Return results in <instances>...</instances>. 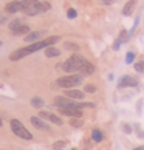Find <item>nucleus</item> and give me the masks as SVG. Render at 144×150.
Instances as JSON below:
<instances>
[{"label": "nucleus", "mask_w": 144, "mask_h": 150, "mask_svg": "<svg viewBox=\"0 0 144 150\" xmlns=\"http://www.w3.org/2000/svg\"><path fill=\"white\" fill-rule=\"evenodd\" d=\"M50 9V3H40L37 0H22V13L26 16H37Z\"/></svg>", "instance_id": "obj_2"}, {"label": "nucleus", "mask_w": 144, "mask_h": 150, "mask_svg": "<svg viewBox=\"0 0 144 150\" xmlns=\"http://www.w3.org/2000/svg\"><path fill=\"white\" fill-rule=\"evenodd\" d=\"M11 130L14 132V135H16V136L22 138V139H26V141L33 139V135L25 129V125L22 124L20 121H17V119H13V121H11Z\"/></svg>", "instance_id": "obj_5"}, {"label": "nucleus", "mask_w": 144, "mask_h": 150, "mask_svg": "<svg viewBox=\"0 0 144 150\" xmlns=\"http://www.w3.org/2000/svg\"><path fill=\"white\" fill-rule=\"evenodd\" d=\"M65 146V141H59V142H54V150H62V147Z\"/></svg>", "instance_id": "obj_27"}, {"label": "nucleus", "mask_w": 144, "mask_h": 150, "mask_svg": "<svg viewBox=\"0 0 144 150\" xmlns=\"http://www.w3.org/2000/svg\"><path fill=\"white\" fill-rule=\"evenodd\" d=\"M79 73L81 74H84V76H90L95 73V65H93L92 62H88V60H84L81 65V68H79Z\"/></svg>", "instance_id": "obj_8"}, {"label": "nucleus", "mask_w": 144, "mask_h": 150, "mask_svg": "<svg viewBox=\"0 0 144 150\" xmlns=\"http://www.w3.org/2000/svg\"><path fill=\"white\" fill-rule=\"evenodd\" d=\"M60 113L71 116V118H81L82 116V110L81 108H60Z\"/></svg>", "instance_id": "obj_11"}, {"label": "nucleus", "mask_w": 144, "mask_h": 150, "mask_svg": "<svg viewBox=\"0 0 144 150\" xmlns=\"http://www.w3.org/2000/svg\"><path fill=\"white\" fill-rule=\"evenodd\" d=\"M31 105L36 107V108H42L43 105H45V102H43V99H40V98H33L31 99Z\"/></svg>", "instance_id": "obj_18"}, {"label": "nucleus", "mask_w": 144, "mask_h": 150, "mask_svg": "<svg viewBox=\"0 0 144 150\" xmlns=\"http://www.w3.org/2000/svg\"><path fill=\"white\" fill-rule=\"evenodd\" d=\"M84 57L82 56H77V54H74V56H71L70 59H67L65 62L62 64V68L65 70V73H76V71H79L82 62H84Z\"/></svg>", "instance_id": "obj_3"}, {"label": "nucleus", "mask_w": 144, "mask_h": 150, "mask_svg": "<svg viewBox=\"0 0 144 150\" xmlns=\"http://www.w3.org/2000/svg\"><path fill=\"white\" fill-rule=\"evenodd\" d=\"M31 124L34 125L36 129H39V130H47V132H50V127L47 125V122L42 121L40 116H31Z\"/></svg>", "instance_id": "obj_10"}, {"label": "nucleus", "mask_w": 144, "mask_h": 150, "mask_svg": "<svg viewBox=\"0 0 144 150\" xmlns=\"http://www.w3.org/2000/svg\"><path fill=\"white\" fill-rule=\"evenodd\" d=\"M119 40L121 42H127V40H129V33H127L126 30H123V31H121V34H119Z\"/></svg>", "instance_id": "obj_21"}, {"label": "nucleus", "mask_w": 144, "mask_h": 150, "mask_svg": "<svg viewBox=\"0 0 144 150\" xmlns=\"http://www.w3.org/2000/svg\"><path fill=\"white\" fill-rule=\"evenodd\" d=\"M59 40H60L59 36H50V37H47V39H43V40H39V42H36V43H31V45L25 47V48L16 50V51L11 53L9 59H11V60H20L22 57L28 56V54H31V53H36V51H39V50H42V48L53 47L54 43L59 42Z\"/></svg>", "instance_id": "obj_1"}, {"label": "nucleus", "mask_w": 144, "mask_h": 150, "mask_svg": "<svg viewBox=\"0 0 144 150\" xmlns=\"http://www.w3.org/2000/svg\"><path fill=\"white\" fill-rule=\"evenodd\" d=\"M101 2H102L104 5H112V3L116 2V0H101Z\"/></svg>", "instance_id": "obj_29"}, {"label": "nucleus", "mask_w": 144, "mask_h": 150, "mask_svg": "<svg viewBox=\"0 0 144 150\" xmlns=\"http://www.w3.org/2000/svg\"><path fill=\"white\" fill-rule=\"evenodd\" d=\"M0 125H2V118H0Z\"/></svg>", "instance_id": "obj_32"}, {"label": "nucleus", "mask_w": 144, "mask_h": 150, "mask_svg": "<svg viewBox=\"0 0 144 150\" xmlns=\"http://www.w3.org/2000/svg\"><path fill=\"white\" fill-rule=\"evenodd\" d=\"M3 22H6V16L0 14V23H3Z\"/></svg>", "instance_id": "obj_30"}, {"label": "nucleus", "mask_w": 144, "mask_h": 150, "mask_svg": "<svg viewBox=\"0 0 144 150\" xmlns=\"http://www.w3.org/2000/svg\"><path fill=\"white\" fill-rule=\"evenodd\" d=\"M71 125L73 127H82V121L79 118H73L71 119Z\"/></svg>", "instance_id": "obj_25"}, {"label": "nucleus", "mask_w": 144, "mask_h": 150, "mask_svg": "<svg viewBox=\"0 0 144 150\" xmlns=\"http://www.w3.org/2000/svg\"><path fill=\"white\" fill-rule=\"evenodd\" d=\"M133 150H144V147H136V149H133Z\"/></svg>", "instance_id": "obj_31"}, {"label": "nucleus", "mask_w": 144, "mask_h": 150, "mask_svg": "<svg viewBox=\"0 0 144 150\" xmlns=\"http://www.w3.org/2000/svg\"><path fill=\"white\" fill-rule=\"evenodd\" d=\"M85 91L87 93H95L96 91V87L93 85V84H88V85H85Z\"/></svg>", "instance_id": "obj_26"}, {"label": "nucleus", "mask_w": 144, "mask_h": 150, "mask_svg": "<svg viewBox=\"0 0 144 150\" xmlns=\"http://www.w3.org/2000/svg\"><path fill=\"white\" fill-rule=\"evenodd\" d=\"M64 47L67 50H71V51H77V50H79V47H77L76 43H71V42H65Z\"/></svg>", "instance_id": "obj_20"}, {"label": "nucleus", "mask_w": 144, "mask_h": 150, "mask_svg": "<svg viewBox=\"0 0 144 150\" xmlns=\"http://www.w3.org/2000/svg\"><path fill=\"white\" fill-rule=\"evenodd\" d=\"M39 116H40L42 119L51 121L53 124H57V125H62V124H64V122H62V119H60L59 116L53 115V113H48V112H40V113H39Z\"/></svg>", "instance_id": "obj_9"}, {"label": "nucleus", "mask_w": 144, "mask_h": 150, "mask_svg": "<svg viewBox=\"0 0 144 150\" xmlns=\"http://www.w3.org/2000/svg\"><path fill=\"white\" fill-rule=\"evenodd\" d=\"M0 45H2V42H0Z\"/></svg>", "instance_id": "obj_33"}, {"label": "nucleus", "mask_w": 144, "mask_h": 150, "mask_svg": "<svg viewBox=\"0 0 144 150\" xmlns=\"http://www.w3.org/2000/svg\"><path fill=\"white\" fill-rule=\"evenodd\" d=\"M76 16H77V13H76V9H73V8H70V9L67 11V17H68V19H76Z\"/></svg>", "instance_id": "obj_23"}, {"label": "nucleus", "mask_w": 144, "mask_h": 150, "mask_svg": "<svg viewBox=\"0 0 144 150\" xmlns=\"http://www.w3.org/2000/svg\"><path fill=\"white\" fill-rule=\"evenodd\" d=\"M92 138H93V141H95V142H101V141L104 139V135H102V132H101V130L93 129V132H92Z\"/></svg>", "instance_id": "obj_16"}, {"label": "nucleus", "mask_w": 144, "mask_h": 150, "mask_svg": "<svg viewBox=\"0 0 144 150\" xmlns=\"http://www.w3.org/2000/svg\"><path fill=\"white\" fill-rule=\"evenodd\" d=\"M138 85V79L135 77H130V76H123L118 82V87H136Z\"/></svg>", "instance_id": "obj_7"}, {"label": "nucleus", "mask_w": 144, "mask_h": 150, "mask_svg": "<svg viewBox=\"0 0 144 150\" xmlns=\"http://www.w3.org/2000/svg\"><path fill=\"white\" fill-rule=\"evenodd\" d=\"M133 60H135V54L132 51H129V53H127V56H126V64H132Z\"/></svg>", "instance_id": "obj_22"}, {"label": "nucleus", "mask_w": 144, "mask_h": 150, "mask_svg": "<svg viewBox=\"0 0 144 150\" xmlns=\"http://www.w3.org/2000/svg\"><path fill=\"white\" fill-rule=\"evenodd\" d=\"M67 98L73 99V101H81V99H84V93L81 90H67V94H65Z\"/></svg>", "instance_id": "obj_13"}, {"label": "nucleus", "mask_w": 144, "mask_h": 150, "mask_svg": "<svg viewBox=\"0 0 144 150\" xmlns=\"http://www.w3.org/2000/svg\"><path fill=\"white\" fill-rule=\"evenodd\" d=\"M60 54V51L57 48H54V47H48V48H45V56L47 57H57Z\"/></svg>", "instance_id": "obj_15"}, {"label": "nucleus", "mask_w": 144, "mask_h": 150, "mask_svg": "<svg viewBox=\"0 0 144 150\" xmlns=\"http://www.w3.org/2000/svg\"><path fill=\"white\" fill-rule=\"evenodd\" d=\"M28 33H30V26H28V25H22L20 28H17L16 31H13V34L20 36V34H28Z\"/></svg>", "instance_id": "obj_17"}, {"label": "nucleus", "mask_w": 144, "mask_h": 150, "mask_svg": "<svg viewBox=\"0 0 144 150\" xmlns=\"http://www.w3.org/2000/svg\"><path fill=\"white\" fill-rule=\"evenodd\" d=\"M135 70L138 73H144V62H136L135 64Z\"/></svg>", "instance_id": "obj_24"}, {"label": "nucleus", "mask_w": 144, "mask_h": 150, "mask_svg": "<svg viewBox=\"0 0 144 150\" xmlns=\"http://www.w3.org/2000/svg\"><path fill=\"white\" fill-rule=\"evenodd\" d=\"M5 11H6L8 14L19 13V11H22V2H20V0H13V2L6 3V6H5Z\"/></svg>", "instance_id": "obj_6"}, {"label": "nucleus", "mask_w": 144, "mask_h": 150, "mask_svg": "<svg viewBox=\"0 0 144 150\" xmlns=\"http://www.w3.org/2000/svg\"><path fill=\"white\" fill-rule=\"evenodd\" d=\"M81 82H82V74H68V76L59 77V79H57V85L62 87V88L70 90L71 87L79 85Z\"/></svg>", "instance_id": "obj_4"}, {"label": "nucleus", "mask_w": 144, "mask_h": 150, "mask_svg": "<svg viewBox=\"0 0 144 150\" xmlns=\"http://www.w3.org/2000/svg\"><path fill=\"white\" fill-rule=\"evenodd\" d=\"M121 43H123V42H121L119 39H116V40H115V43H113V50H119Z\"/></svg>", "instance_id": "obj_28"}, {"label": "nucleus", "mask_w": 144, "mask_h": 150, "mask_svg": "<svg viewBox=\"0 0 144 150\" xmlns=\"http://www.w3.org/2000/svg\"><path fill=\"white\" fill-rule=\"evenodd\" d=\"M42 36H43V31H33V33H28L25 36V40L30 43H36V42H39V39Z\"/></svg>", "instance_id": "obj_12"}, {"label": "nucleus", "mask_w": 144, "mask_h": 150, "mask_svg": "<svg viewBox=\"0 0 144 150\" xmlns=\"http://www.w3.org/2000/svg\"><path fill=\"white\" fill-rule=\"evenodd\" d=\"M135 6H136V0H130V2H127L126 6L123 8V14L124 16H130L132 11L135 9Z\"/></svg>", "instance_id": "obj_14"}, {"label": "nucleus", "mask_w": 144, "mask_h": 150, "mask_svg": "<svg viewBox=\"0 0 144 150\" xmlns=\"http://www.w3.org/2000/svg\"><path fill=\"white\" fill-rule=\"evenodd\" d=\"M22 25H23V22H22L20 19H16V20H13V22L9 23V30H11V31H16L17 28H20Z\"/></svg>", "instance_id": "obj_19"}]
</instances>
